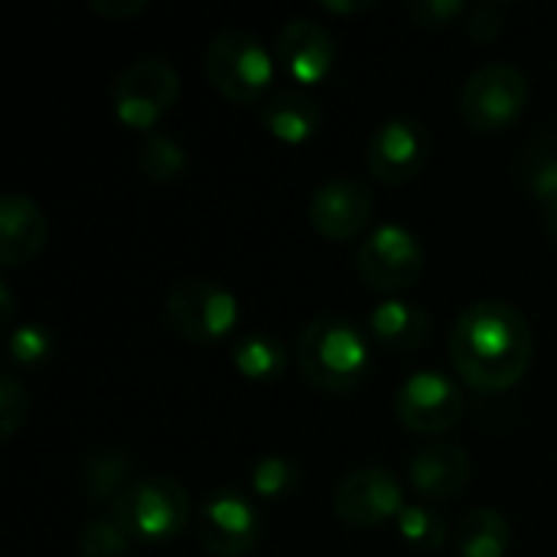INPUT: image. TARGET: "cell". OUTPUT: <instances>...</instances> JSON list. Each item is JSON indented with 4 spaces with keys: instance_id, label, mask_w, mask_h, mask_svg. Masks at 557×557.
<instances>
[{
    "instance_id": "cell-25",
    "label": "cell",
    "mask_w": 557,
    "mask_h": 557,
    "mask_svg": "<svg viewBox=\"0 0 557 557\" xmlns=\"http://www.w3.org/2000/svg\"><path fill=\"white\" fill-rule=\"evenodd\" d=\"M395 525L401 542L414 552H437L447 542V519L431 503H408Z\"/></svg>"
},
{
    "instance_id": "cell-17",
    "label": "cell",
    "mask_w": 557,
    "mask_h": 557,
    "mask_svg": "<svg viewBox=\"0 0 557 557\" xmlns=\"http://www.w3.org/2000/svg\"><path fill=\"white\" fill-rule=\"evenodd\" d=\"M366 333L375 346L388 352H414L431 336V313L405 297H385L372 307L366 320Z\"/></svg>"
},
{
    "instance_id": "cell-24",
    "label": "cell",
    "mask_w": 557,
    "mask_h": 557,
    "mask_svg": "<svg viewBox=\"0 0 557 557\" xmlns=\"http://www.w3.org/2000/svg\"><path fill=\"white\" fill-rule=\"evenodd\" d=\"M137 166L150 183L166 186L186 170V147L180 140H173L170 134L153 131L144 137V144L137 150Z\"/></svg>"
},
{
    "instance_id": "cell-1",
    "label": "cell",
    "mask_w": 557,
    "mask_h": 557,
    "mask_svg": "<svg viewBox=\"0 0 557 557\" xmlns=\"http://www.w3.org/2000/svg\"><path fill=\"white\" fill-rule=\"evenodd\" d=\"M535 356L525 313L506 300H480L460 313L450 333V362L463 385L483 395L516 388Z\"/></svg>"
},
{
    "instance_id": "cell-18",
    "label": "cell",
    "mask_w": 557,
    "mask_h": 557,
    "mask_svg": "<svg viewBox=\"0 0 557 557\" xmlns=\"http://www.w3.org/2000/svg\"><path fill=\"white\" fill-rule=\"evenodd\" d=\"M261 124L274 140L297 147V144H307L310 137H317L323 114H320L317 98H310L300 88H284L261 101Z\"/></svg>"
},
{
    "instance_id": "cell-30",
    "label": "cell",
    "mask_w": 557,
    "mask_h": 557,
    "mask_svg": "<svg viewBox=\"0 0 557 557\" xmlns=\"http://www.w3.org/2000/svg\"><path fill=\"white\" fill-rule=\"evenodd\" d=\"M408 13L424 29H444V26H454L460 16H467L470 7L463 0H421V3H411Z\"/></svg>"
},
{
    "instance_id": "cell-11",
    "label": "cell",
    "mask_w": 557,
    "mask_h": 557,
    "mask_svg": "<svg viewBox=\"0 0 557 557\" xmlns=\"http://www.w3.org/2000/svg\"><path fill=\"white\" fill-rule=\"evenodd\" d=\"M405 506L401 480L385 467H356L333 493V512L352 529H382L385 522H398Z\"/></svg>"
},
{
    "instance_id": "cell-3",
    "label": "cell",
    "mask_w": 557,
    "mask_h": 557,
    "mask_svg": "<svg viewBox=\"0 0 557 557\" xmlns=\"http://www.w3.org/2000/svg\"><path fill=\"white\" fill-rule=\"evenodd\" d=\"M189 493L160 473L134 476L111 503V516L134 539V545H166L189 522Z\"/></svg>"
},
{
    "instance_id": "cell-9",
    "label": "cell",
    "mask_w": 557,
    "mask_h": 557,
    "mask_svg": "<svg viewBox=\"0 0 557 557\" xmlns=\"http://www.w3.org/2000/svg\"><path fill=\"white\" fill-rule=\"evenodd\" d=\"M463 411H467L463 388L450 375L434 369H421L408 375L395 392V418L401 421V428L421 437H437L454 431Z\"/></svg>"
},
{
    "instance_id": "cell-4",
    "label": "cell",
    "mask_w": 557,
    "mask_h": 557,
    "mask_svg": "<svg viewBox=\"0 0 557 557\" xmlns=\"http://www.w3.org/2000/svg\"><path fill=\"white\" fill-rule=\"evenodd\" d=\"M206 75L222 98L255 104L274 82V55L255 33L225 29L206 46Z\"/></svg>"
},
{
    "instance_id": "cell-6",
    "label": "cell",
    "mask_w": 557,
    "mask_h": 557,
    "mask_svg": "<svg viewBox=\"0 0 557 557\" xmlns=\"http://www.w3.org/2000/svg\"><path fill=\"white\" fill-rule=\"evenodd\" d=\"M180 91H183V82H180L176 69L166 59L150 55V59L131 62L117 75L114 91H111V108L124 127L153 134V127L180 101Z\"/></svg>"
},
{
    "instance_id": "cell-12",
    "label": "cell",
    "mask_w": 557,
    "mask_h": 557,
    "mask_svg": "<svg viewBox=\"0 0 557 557\" xmlns=\"http://www.w3.org/2000/svg\"><path fill=\"white\" fill-rule=\"evenodd\" d=\"M431 157V131L414 117H388L382 121L366 147L369 173L379 183L405 186L411 183Z\"/></svg>"
},
{
    "instance_id": "cell-13",
    "label": "cell",
    "mask_w": 557,
    "mask_h": 557,
    "mask_svg": "<svg viewBox=\"0 0 557 557\" xmlns=\"http://www.w3.org/2000/svg\"><path fill=\"white\" fill-rule=\"evenodd\" d=\"M277 65L297 82V85H320L330 78L336 69V39L333 33L310 20V16H294L277 29Z\"/></svg>"
},
{
    "instance_id": "cell-21",
    "label": "cell",
    "mask_w": 557,
    "mask_h": 557,
    "mask_svg": "<svg viewBox=\"0 0 557 557\" xmlns=\"http://www.w3.org/2000/svg\"><path fill=\"white\" fill-rule=\"evenodd\" d=\"M131 467H134V460L124 450L108 447V450L91 454L88 463H85V470H82L85 499L91 506H101V503L111 506L124 493V486L131 483Z\"/></svg>"
},
{
    "instance_id": "cell-2",
    "label": "cell",
    "mask_w": 557,
    "mask_h": 557,
    "mask_svg": "<svg viewBox=\"0 0 557 557\" xmlns=\"http://www.w3.org/2000/svg\"><path fill=\"white\" fill-rule=\"evenodd\" d=\"M297 369L304 379L326 395L356 392L372 362L369 333L346 313H320L313 317L294 346Z\"/></svg>"
},
{
    "instance_id": "cell-16",
    "label": "cell",
    "mask_w": 557,
    "mask_h": 557,
    "mask_svg": "<svg viewBox=\"0 0 557 557\" xmlns=\"http://www.w3.org/2000/svg\"><path fill=\"white\" fill-rule=\"evenodd\" d=\"M411 490L428 503H444L470 483V454L457 444H424L408 463Z\"/></svg>"
},
{
    "instance_id": "cell-27",
    "label": "cell",
    "mask_w": 557,
    "mask_h": 557,
    "mask_svg": "<svg viewBox=\"0 0 557 557\" xmlns=\"http://www.w3.org/2000/svg\"><path fill=\"white\" fill-rule=\"evenodd\" d=\"M7 352H10V362L20 369H42L49 356L55 352V336L46 323H20L10 330Z\"/></svg>"
},
{
    "instance_id": "cell-29",
    "label": "cell",
    "mask_w": 557,
    "mask_h": 557,
    "mask_svg": "<svg viewBox=\"0 0 557 557\" xmlns=\"http://www.w3.org/2000/svg\"><path fill=\"white\" fill-rule=\"evenodd\" d=\"M503 26H506V7L503 3H493V0L476 3L467 13V33H470V39H476L483 46L496 42L503 36Z\"/></svg>"
},
{
    "instance_id": "cell-20",
    "label": "cell",
    "mask_w": 557,
    "mask_h": 557,
    "mask_svg": "<svg viewBox=\"0 0 557 557\" xmlns=\"http://www.w3.org/2000/svg\"><path fill=\"white\" fill-rule=\"evenodd\" d=\"M454 548L457 557H506L512 548V525L499 509H470L460 519Z\"/></svg>"
},
{
    "instance_id": "cell-14",
    "label": "cell",
    "mask_w": 557,
    "mask_h": 557,
    "mask_svg": "<svg viewBox=\"0 0 557 557\" xmlns=\"http://www.w3.org/2000/svg\"><path fill=\"white\" fill-rule=\"evenodd\" d=\"M372 222V193L349 180H326L310 196V225L326 242H349Z\"/></svg>"
},
{
    "instance_id": "cell-15",
    "label": "cell",
    "mask_w": 557,
    "mask_h": 557,
    "mask_svg": "<svg viewBox=\"0 0 557 557\" xmlns=\"http://www.w3.org/2000/svg\"><path fill=\"white\" fill-rule=\"evenodd\" d=\"M49 242V219L42 206L23 193L0 199V261L3 268L29 264Z\"/></svg>"
},
{
    "instance_id": "cell-8",
    "label": "cell",
    "mask_w": 557,
    "mask_h": 557,
    "mask_svg": "<svg viewBox=\"0 0 557 557\" xmlns=\"http://www.w3.org/2000/svg\"><path fill=\"white\" fill-rule=\"evenodd\" d=\"M356 271L372 290L385 297H401L424 274V245L411 228L398 222L379 225L359 245Z\"/></svg>"
},
{
    "instance_id": "cell-10",
    "label": "cell",
    "mask_w": 557,
    "mask_h": 557,
    "mask_svg": "<svg viewBox=\"0 0 557 557\" xmlns=\"http://www.w3.org/2000/svg\"><path fill=\"white\" fill-rule=\"evenodd\" d=\"M196 539L212 557H248L261 542L258 503L238 490H215L196 516Z\"/></svg>"
},
{
    "instance_id": "cell-31",
    "label": "cell",
    "mask_w": 557,
    "mask_h": 557,
    "mask_svg": "<svg viewBox=\"0 0 557 557\" xmlns=\"http://www.w3.org/2000/svg\"><path fill=\"white\" fill-rule=\"evenodd\" d=\"M147 7H150L147 0H91V10L108 20H131L137 13H144Z\"/></svg>"
},
{
    "instance_id": "cell-33",
    "label": "cell",
    "mask_w": 557,
    "mask_h": 557,
    "mask_svg": "<svg viewBox=\"0 0 557 557\" xmlns=\"http://www.w3.org/2000/svg\"><path fill=\"white\" fill-rule=\"evenodd\" d=\"M0 323L10 326L13 323V297H10V284H0Z\"/></svg>"
},
{
    "instance_id": "cell-19",
    "label": "cell",
    "mask_w": 557,
    "mask_h": 557,
    "mask_svg": "<svg viewBox=\"0 0 557 557\" xmlns=\"http://www.w3.org/2000/svg\"><path fill=\"white\" fill-rule=\"evenodd\" d=\"M522 183L539 202L545 232L557 245V134H545L529 144L522 157Z\"/></svg>"
},
{
    "instance_id": "cell-28",
    "label": "cell",
    "mask_w": 557,
    "mask_h": 557,
    "mask_svg": "<svg viewBox=\"0 0 557 557\" xmlns=\"http://www.w3.org/2000/svg\"><path fill=\"white\" fill-rule=\"evenodd\" d=\"M26 411H29V398H26L23 385L16 382V375L3 372L0 375V434H3V441H10L26 424Z\"/></svg>"
},
{
    "instance_id": "cell-7",
    "label": "cell",
    "mask_w": 557,
    "mask_h": 557,
    "mask_svg": "<svg viewBox=\"0 0 557 557\" xmlns=\"http://www.w3.org/2000/svg\"><path fill=\"white\" fill-rule=\"evenodd\" d=\"M529 104V78L506 62L476 69L460 91V114L476 134L509 131Z\"/></svg>"
},
{
    "instance_id": "cell-22",
    "label": "cell",
    "mask_w": 557,
    "mask_h": 557,
    "mask_svg": "<svg viewBox=\"0 0 557 557\" xmlns=\"http://www.w3.org/2000/svg\"><path fill=\"white\" fill-rule=\"evenodd\" d=\"M232 362L248 382H274L287 369V349L271 333H251L232 346Z\"/></svg>"
},
{
    "instance_id": "cell-23",
    "label": "cell",
    "mask_w": 557,
    "mask_h": 557,
    "mask_svg": "<svg viewBox=\"0 0 557 557\" xmlns=\"http://www.w3.org/2000/svg\"><path fill=\"white\" fill-rule=\"evenodd\" d=\"M248 486H251V499L255 503H281V499H290L297 493V486H300V467H297V460L281 457V454L261 457L251 467Z\"/></svg>"
},
{
    "instance_id": "cell-5",
    "label": "cell",
    "mask_w": 557,
    "mask_h": 557,
    "mask_svg": "<svg viewBox=\"0 0 557 557\" xmlns=\"http://www.w3.org/2000/svg\"><path fill=\"white\" fill-rule=\"evenodd\" d=\"M238 297L219 281H183L166 297V323L176 336L196 346H215L238 326Z\"/></svg>"
},
{
    "instance_id": "cell-26",
    "label": "cell",
    "mask_w": 557,
    "mask_h": 557,
    "mask_svg": "<svg viewBox=\"0 0 557 557\" xmlns=\"http://www.w3.org/2000/svg\"><path fill=\"white\" fill-rule=\"evenodd\" d=\"M134 539L121 529V522L108 512L88 519L78 532V557H127Z\"/></svg>"
},
{
    "instance_id": "cell-32",
    "label": "cell",
    "mask_w": 557,
    "mask_h": 557,
    "mask_svg": "<svg viewBox=\"0 0 557 557\" xmlns=\"http://www.w3.org/2000/svg\"><path fill=\"white\" fill-rule=\"evenodd\" d=\"M372 3L369 0H356V3H349V0H323V10L326 13H362V10H369Z\"/></svg>"
}]
</instances>
